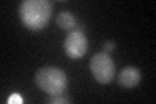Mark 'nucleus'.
I'll return each instance as SVG.
<instances>
[{"label":"nucleus","instance_id":"obj_2","mask_svg":"<svg viewBox=\"0 0 156 104\" xmlns=\"http://www.w3.org/2000/svg\"><path fill=\"white\" fill-rule=\"evenodd\" d=\"M35 83L50 96L62 95L68 86V77L56 66H44L35 73Z\"/></svg>","mask_w":156,"mask_h":104},{"label":"nucleus","instance_id":"obj_7","mask_svg":"<svg viewBox=\"0 0 156 104\" xmlns=\"http://www.w3.org/2000/svg\"><path fill=\"white\" fill-rule=\"evenodd\" d=\"M48 103H53V104H57V103H69L70 100L65 96H61V95H53L47 100Z\"/></svg>","mask_w":156,"mask_h":104},{"label":"nucleus","instance_id":"obj_1","mask_svg":"<svg viewBox=\"0 0 156 104\" xmlns=\"http://www.w3.org/2000/svg\"><path fill=\"white\" fill-rule=\"evenodd\" d=\"M52 7L47 0H25L20 5V17L29 30L39 31L47 26Z\"/></svg>","mask_w":156,"mask_h":104},{"label":"nucleus","instance_id":"obj_9","mask_svg":"<svg viewBox=\"0 0 156 104\" xmlns=\"http://www.w3.org/2000/svg\"><path fill=\"white\" fill-rule=\"evenodd\" d=\"M8 103H22V98L20 96V94H12L11 98L8 99Z\"/></svg>","mask_w":156,"mask_h":104},{"label":"nucleus","instance_id":"obj_5","mask_svg":"<svg viewBox=\"0 0 156 104\" xmlns=\"http://www.w3.org/2000/svg\"><path fill=\"white\" fill-rule=\"evenodd\" d=\"M140 77L142 76H140L139 69H136L134 66H125L120 72L117 81H119V83L122 87L131 88V87L138 86V83L140 82Z\"/></svg>","mask_w":156,"mask_h":104},{"label":"nucleus","instance_id":"obj_8","mask_svg":"<svg viewBox=\"0 0 156 104\" xmlns=\"http://www.w3.org/2000/svg\"><path fill=\"white\" fill-rule=\"evenodd\" d=\"M104 52H112L115 49V42H112V41H107L105 43H104Z\"/></svg>","mask_w":156,"mask_h":104},{"label":"nucleus","instance_id":"obj_6","mask_svg":"<svg viewBox=\"0 0 156 104\" xmlns=\"http://www.w3.org/2000/svg\"><path fill=\"white\" fill-rule=\"evenodd\" d=\"M56 25L62 30H74L77 27V20L76 17L73 16L70 12H66V11H62L57 14L56 17Z\"/></svg>","mask_w":156,"mask_h":104},{"label":"nucleus","instance_id":"obj_4","mask_svg":"<svg viewBox=\"0 0 156 104\" xmlns=\"http://www.w3.org/2000/svg\"><path fill=\"white\" fill-rule=\"evenodd\" d=\"M89 48V41L86 35L80 30H72L68 33L64 39V49L65 53L72 59H80L86 53Z\"/></svg>","mask_w":156,"mask_h":104},{"label":"nucleus","instance_id":"obj_3","mask_svg":"<svg viewBox=\"0 0 156 104\" xmlns=\"http://www.w3.org/2000/svg\"><path fill=\"white\" fill-rule=\"evenodd\" d=\"M115 69L113 59L107 52H98L90 60V70L95 80L101 85H107L113 80Z\"/></svg>","mask_w":156,"mask_h":104}]
</instances>
